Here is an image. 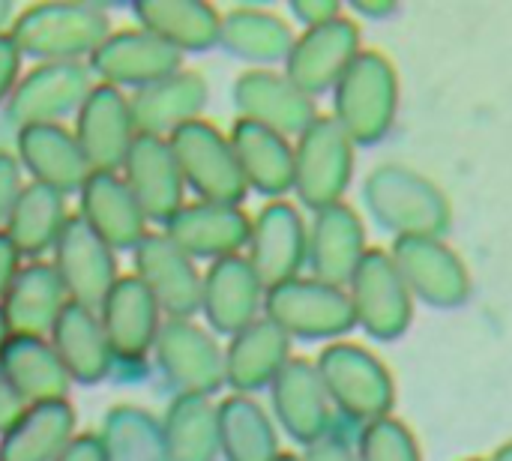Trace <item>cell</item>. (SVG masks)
I'll list each match as a JSON object with an SVG mask.
<instances>
[{
    "instance_id": "11",
    "label": "cell",
    "mask_w": 512,
    "mask_h": 461,
    "mask_svg": "<svg viewBox=\"0 0 512 461\" xmlns=\"http://www.w3.org/2000/svg\"><path fill=\"white\" fill-rule=\"evenodd\" d=\"M135 138L129 96L117 87L93 84L75 111V141L90 171H120Z\"/></svg>"
},
{
    "instance_id": "39",
    "label": "cell",
    "mask_w": 512,
    "mask_h": 461,
    "mask_svg": "<svg viewBox=\"0 0 512 461\" xmlns=\"http://www.w3.org/2000/svg\"><path fill=\"white\" fill-rule=\"evenodd\" d=\"M99 441L108 461H171L162 423L135 405H117L105 414Z\"/></svg>"
},
{
    "instance_id": "9",
    "label": "cell",
    "mask_w": 512,
    "mask_h": 461,
    "mask_svg": "<svg viewBox=\"0 0 512 461\" xmlns=\"http://www.w3.org/2000/svg\"><path fill=\"white\" fill-rule=\"evenodd\" d=\"M51 255V267L57 270L69 300L78 306L99 309L111 285L120 279L117 252L102 243L78 213L66 219Z\"/></svg>"
},
{
    "instance_id": "45",
    "label": "cell",
    "mask_w": 512,
    "mask_h": 461,
    "mask_svg": "<svg viewBox=\"0 0 512 461\" xmlns=\"http://www.w3.org/2000/svg\"><path fill=\"white\" fill-rule=\"evenodd\" d=\"M18 270H21V255H18V249L12 246V240L0 231V303H3V297H6V291L12 288Z\"/></svg>"
},
{
    "instance_id": "41",
    "label": "cell",
    "mask_w": 512,
    "mask_h": 461,
    "mask_svg": "<svg viewBox=\"0 0 512 461\" xmlns=\"http://www.w3.org/2000/svg\"><path fill=\"white\" fill-rule=\"evenodd\" d=\"M21 186L24 183H21V165H18V159L12 153L0 150V231H3V225L9 219V210H12Z\"/></svg>"
},
{
    "instance_id": "30",
    "label": "cell",
    "mask_w": 512,
    "mask_h": 461,
    "mask_svg": "<svg viewBox=\"0 0 512 461\" xmlns=\"http://www.w3.org/2000/svg\"><path fill=\"white\" fill-rule=\"evenodd\" d=\"M0 369L9 378V384L15 387V393L24 399V405L66 402L69 387H72V381L48 339L9 336V342L0 351Z\"/></svg>"
},
{
    "instance_id": "15",
    "label": "cell",
    "mask_w": 512,
    "mask_h": 461,
    "mask_svg": "<svg viewBox=\"0 0 512 461\" xmlns=\"http://www.w3.org/2000/svg\"><path fill=\"white\" fill-rule=\"evenodd\" d=\"M327 396L351 417H378L393 402L387 372L375 357L354 345H333L315 366Z\"/></svg>"
},
{
    "instance_id": "47",
    "label": "cell",
    "mask_w": 512,
    "mask_h": 461,
    "mask_svg": "<svg viewBox=\"0 0 512 461\" xmlns=\"http://www.w3.org/2000/svg\"><path fill=\"white\" fill-rule=\"evenodd\" d=\"M294 15H297L306 27H315V24H324V21L336 18V6H333V3L300 0V3H294Z\"/></svg>"
},
{
    "instance_id": "8",
    "label": "cell",
    "mask_w": 512,
    "mask_h": 461,
    "mask_svg": "<svg viewBox=\"0 0 512 461\" xmlns=\"http://www.w3.org/2000/svg\"><path fill=\"white\" fill-rule=\"evenodd\" d=\"M351 177V138L333 117H315L294 150V189L315 207H333Z\"/></svg>"
},
{
    "instance_id": "43",
    "label": "cell",
    "mask_w": 512,
    "mask_h": 461,
    "mask_svg": "<svg viewBox=\"0 0 512 461\" xmlns=\"http://www.w3.org/2000/svg\"><path fill=\"white\" fill-rule=\"evenodd\" d=\"M57 461H108L99 432H81L69 441V447L57 456Z\"/></svg>"
},
{
    "instance_id": "33",
    "label": "cell",
    "mask_w": 512,
    "mask_h": 461,
    "mask_svg": "<svg viewBox=\"0 0 512 461\" xmlns=\"http://www.w3.org/2000/svg\"><path fill=\"white\" fill-rule=\"evenodd\" d=\"M363 258V225L354 210L333 204L318 210L315 228L309 237V264L318 282L342 285L354 276Z\"/></svg>"
},
{
    "instance_id": "14",
    "label": "cell",
    "mask_w": 512,
    "mask_h": 461,
    "mask_svg": "<svg viewBox=\"0 0 512 461\" xmlns=\"http://www.w3.org/2000/svg\"><path fill=\"white\" fill-rule=\"evenodd\" d=\"M120 177L126 180L147 222L168 225L186 204V183L165 138L138 135L126 153Z\"/></svg>"
},
{
    "instance_id": "27",
    "label": "cell",
    "mask_w": 512,
    "mask_h": 461,
    "mask_svg": "<svg viewBox=\"0 0 512 461\" xmlns=\"http://www.w3.org/2000/svg\"><path fill=\"white\" fill-rule=\"evenodd\" d=\"M273 408L282 429L300 444H318L330 426L327 390L306 360H288L273 378Z\"/></svg>"
},
{
    "instance_id": "20",
    "label": "cell",
    "mask_w": 512,
    "mask_h": 461,
    "mask_svg": "<svg viewBox=\"0 0 512 461\" xmlns=\"http://www.w3.org/2000/svg\"><path fill=\"white\" fill-rule=\"evenodd\" d=\"M234 105L240 120L258 123L279 135L306 132L315 120V102L300 87L288 81V75L270 69H249L234 81Z\"/></svg>"
},
{
    "instance_id": "50",
    "label": "cell",
    "mask_w": 512,
    "mask_h": 461,
    "mask_svg": "<svg viewBox=\"0 0 512 461\" xmlns=\"http://www.w3.org/2000/svg\"><path fill=\"white\" fill-rule=\"evenodd\" d=\"M498 461H512V447H510V450H504V453L498 456Z\"/></svg>"
},
{
    "instance_id": "2",
    "label": "cell",
    "mask_w": 512,
    "mask_h": 461,
    "mask_svg": "<svg viewBox=\"0 0 512 461\" xmlns=\"http://www.w3.org/2000/svg\"><path fill=\"white\" fill-rule=\"evenodd\" d=\"M102 333L108 339L117 378H141L147 375V360L156 345V333L162 327V312L150 291L138 282L135 273L120 276L96 309Z\"/></svg>"
},
{
    "instance_id": "7",
    "label": "cell",
    "mask_w": 512,
    "mask_h": 461,
    "mask_svg": "<svg viewBox=\"0 0 512 461\" xmlns=\"http://www.w3.org/2000/svg\"><path fill=\"white\" fill-rule=\"evenodd\" d=\"M396 78L381 54H357L336 81V123L351 141H375L390 126Z\"/></svg>"
},
{
    "instance_id": "34",
    "label": "cell",
    "mask_w": 512,
    "mask_h": 461,
    "mask_svg": "<svg viewBox=\"0 0 512 461\" xmlns=\"http://www.w3.org/2000/svg\"><path fill=\"white\" fill-rule=\"evenodd\" d=\"M66 219V195L39 183H24L9 210L3 234L12 240L21 258L39 261V255L54 249Z\"/></svg>"
},
{
    "instance_id": "6",
    "label": "cell",
    "mask_w": 512,
    "mask_h": 461,
    "mask_svg": "<svg viewBox=\"0 0 512 461\" xmlns=\"http://www.w3.org/2000/svg\"><path fill=\"white\" fill-rule=\"evenodd\" d=\"M93 90V75L87 63H36L18 78L6 99V120L18 129L60 123L75 114L87 93Z\"/></svg>"
},
{
    "instance_id": "18",
    "label": "cell",
    "mask_w": 512,
    "mask_h": 461,
    "mask_svg": "<svg viewBox=\"0 0 512 461\" xmlns=\"http://www.w3.org/2000/svg\"><path fill=\"white\" fill-rule=\"evenodd\" d=\"M15 159L30 174V183L48 186L60 195L78 192L93 174L75 132L63 123L27 126L15 132Z\"/></svg>"
},
{
    "instance_id": "49",
    "label": "cell",
    "mask_w": 512,
    "mask_h": 461,
    "mask_svg": "<svg viewBox=\"0 0 512 461\" xmlns=\"http://www.w3.org/2000/svg\"><path fill=\"white\" fill-rule=\"evenodd\" d=\"M9 336H12V333H9V327H6V318H3V312H0V351H3V345L9 342Z\"/></svg>"
},
{
    "instance_id": "28",
    "label": "cell",
    "mask_w": 512,
    "mask_h": 461,
    "mask_svg": "<svg viewBox=\"0 0 512 461\" xmlns=\"http://www.w3.org/2000/svg\"><path fill=\"white\" fill-rule=\"evenodd\" d=\"M132 9L138 27L177 54L207 51L219 45L222 15L204 0H138Z\"/></svg>"
},
{
    "instance_id": "48",
    "label": "cell",
    "mask_w": 512,
    "mask_h": 461,
    "mask_svg": "<svg viewBox=\"0 0 512 461\" xmlns=\"http://www.w3.org/2000/svg\"><path fill=\"white\" fill-rule=\"evenodd\" d=\"M12 18H15V6H12L9 0H0V36H3V33H9Z\"/></svg>"
},
{
    "instance_id": "37",
    "label": "cell",
    "mask_w": 512,
    "mask_h": 461,
    "mask_svg": "<svg viewBox=\"0 0 512 461\" xmlns=\"http://www.w3.org/2000/svg\"><path fill=\"white\" fill-rule=\"evenodd\" d=\"M219 456L225 461H276L279 441L270 417L249 396H228L216 405Z\"/></svg>"
},
{
    "instance_id": "16",
    "label": "cell",
    "mask_w": 512,
    "mask_h": 461,
    "mask_svg": "<svg viewBox=\"0 0 512 461\" xmlns=\"http://www.w3.org/2000/svg\"><path fill=\"white\" fill-rule=\"evenodd\" d=\"M78 216L114 252H135L147 237V219L120 171H93L78 189Z\"/></svg>"
},
{
    "instance_id": "19",
    "label": "cell",
    "mask_w": 512,
    "mask_h": 461,
    "mask_svg": "<svg viewBox=\"0 0 512 461\" xmlns=\"http://www.w3.org/2000/svg\"><path fill=\"white\" fill-rule=\"evenodd\" d=\"M261 300L264 285L243 255L219 258L201 276V312L210 330L222 336H237L258 321Z\"/></svg>"
},
{
    "instance_id": "4",
    "label": "cell",
    "mask_w": 512,
    "mask_h": 461,
    "mask_svg": "<svg viewBox=\"0 0 512 461\" xmlns=\"http://www.w3.org/2000/svg\"><path fill=\"white\" fill-rule=\"evenodd\" d=\"M153 360L165 381L174 387V396H204L210 399L219 387H225V351L219 342L195 324L192 318H165Z\"/></svg>"
},
{
    "instance_id": "22",
    "label": "cell",
    "mask_w": 512,
    "mask_h": 461,
    "mask_svg": "<svg viewBox=\"0 0 512 461\" xmlns=\"http://www.w3.org/2000/svg\"><path fill=\"white\" fill-rule=\"evenodd\" d=\"M357 57V30L345 18L309 27L288 51V81L306 96L336 84Z\"/></svg>"
},
{
    "instance_id": "32",
    "label": "cell",
    "mask_w": 512,
    "mask_h": 461,
    "mask_svg": "<svg viewBox=\"0 0 512 461\" xmlns=\"http://www.w3.org/2000/svg\"><path fill=\"white\" fill-rule=\"evenodd\" d=\"M75 408L66 402L27 405L0 435V461H57L75 438Z\"/></svg>"
},
{
    "instance_id": "40",
    "label": "cell",
    "mask_w": 512,
    "mask_h": 461,
    "mask_svg": "<svg viewBox=\"0 0 512 461\" xmlns=\"http://www.w3.org/2000/svg\"><path fill=\"white\" fill-rule=\"evenodd\" d=\"M363 461H420V456L402 423L378 420L363 435Z\"/></svg>"
},
{
    "instance_id": "35",
    "label": "cell",
    "mask_w": 512,
    "mask_h": 461,
    "mask_svg": "<svg viewBox=\"0 0 512 461\" xmlns=\"http://www.w3.org/2000/svg\"><path fill=\"white\" fill-rule=\"evenodd\" d=\"M396 258L408 276V282L432 303L450 306L468 294V276L462 264L429 237H402L396 246Z\"/></svg>"
},
{
    "instance_id": "23",
    "label": "cell",
    "mask_w": 512,
    "mask_h": 461,
    "mask_svg": "<svg viewBox=\"0 0 512 461\" xmlns=\"http://www.w3.org/2000/svg\"><path fill=\"white\" fill-rule=\"evenodd\" d=\"M207 105V81L201 72L180 69L129 96V111L138 135L168 138L180 126L198 120Z\"/></svg>"
},
{
    "instance_id": "51",
    "label": "cell",
    "mask_w": 512,
    "mask_h": 461,
    "mask_svg": "<svg viewBox=\"0 0 512 461\" xmlns=\"http://www.w3.org/2000/svg\"><path fill=\"white\" fill-rule=\"evenodd\" d=\"M276 461H300V459H297V456H279Z\"/></svg>"
},
{
    "instance_id": "25",
    "label": "cell",
    "mask_w": 512,
    "mask_h": 461,
    "mask_svg": "<svg viewBox=\"0 0 512 461\" xmlns=\"http://www.w3.org/2000/svg\"><path fill=\"white\" fill-rule=\"evenodd\" d=\"M351 282H354L351 306L354 315L366 324V330L375 333L378 339L399 336L408 324L411 306L396 264H390L381 252H369L360 258Z\"/></svg>"
},
{
    "instance_id": "13",
    "label": "cell",
    "mask_w": 512,
    "mask_h": 461,
    "mask_svg": "<svg viewBox=\"0 0 512 461\" xmlns=\"http://www.w3.org/2000/svg\"><path fill=\"white\" fill-rule=\"evenodd\" d=\"M135 276L168 318L201 312V273L195 261L165 234H147L135 246Z\"/></svg>"
},
{
    "instance_id": "5",
    "label": "cell",
    "mask_w": 512,
    "mask_h": 461,
    "mask_svg": "<svg viewBox=\"0 0 512 461\" xmlns=\"http://www.w3.org/2000/svg\"><path fill=\"white\" fill-rule=\"evenodd\" d=\"M267 321H273L288 339H324L351 330L354 306L336 285L318 279H291L264 294Z\"/></svg>"
},
{
    "instance_id": "44",
    "label": "cell",
    "mask_w": 512,
    "mask_h": 461,
    "mask_svg": "<svg viewBox=\"0 0 512 461\" xmlns=\"http://www.w3.org/2000/svg\"><path fill=\"white\" fill-rule=\"evenodd\" d=\"M24 399L15 393V387L9 384V378L3 375V369H0V435L24 414Z\"/></svg>"
},
{
    "instance_id": "24",
    "label": "cell",
    "mask_w": 512,
    "mask_h": 461,
    "mask_svg": "<svg viewBox=\"0 0 512 461\" xmlns=\"http://www.w3.org/2000/svg\"><path fill=\"white\" fill-rule=\"evenodd\" d=\"M66 306H69V294L51 261H30L21 264L12 288L0 303V312L12 336L48 339Z\"/></svg>"
},
{
    "instance_id": "46",
    "label": "cell",
    "mask_w": 512,
    "mask_h": 461,
    "mask_svg": "<svg viewBox=\"0 0 512 461\" xmlns=\"http://www.w3.org/2000/svg\"><path fill=\"white\" fill-rule=\"evenodd\" d=\"M303 461H357L351 456V450L336 441V438H321L318 444L309 447V456Z\"/></svg>"
},
{
    "instance_id": "42",
    "label": "cell",
    "mask_w": 512,
    "mask_h": 461,
    "mask_svg": "<svg viewBox=\"0 0 512 461\" xmlns=\"http://www.w3.org/2000/svg\"><path fill=\"white\" fill-rule=\"evenodd\" d=\"M18 72H21V51L12 42L9 33L0 36V105L9 99V93L18 84Z\"/></svg>"
},
{
    "instance_id": "26",
    "label": "cell",
    "mask_w": 512,
    "mask_h": 461,
    "mask_svg": "<svg viewBox=\"0 0 512 461\" xmlns=\"http://www.w3.org/2000/svg\"><path fill=\"white\" fill-rule=\"evenodd\" d=\"M48 342L57 351L72 384L93 387V384H102L114 372V357H111L96 309H87L69 300Z\"/></svg>"
},
{
    "instance_id": "10",
    "label": "cell",
    "mask_w": 512,
    "mask_h": 461,
    "mask_svg": "<svg viewBox=\"0 0 512 461\" xmlns=\"http://www.w3.org/2000/svg\"><path fill=\"white\" fill-rule=\"evenodd\" d=\"M90 75L108 87H147L159 78H168L183 69V54L159 42L141 27L111 30L99 48L87 57Z\"/></svg>"
},
{
    "instance_id": "1",
    "label": "cell",
    "mask_w": 512,
    "mask_h": 461,
    "mask_svg": "<svg viewBox=\"0 0 512 461\" xmlns=\"http://www.w3.org/2000/svg\"><path fill=\"white\" fill-rule=\"evenodd\" d=\"M111 33V21L102 6L93 3H33L24 6L9 27L21 57L39 63H81Z\"/></svg>"
},
{
    "instance_id": "21",
    "label": "cell",
    "mask_w": 512,
    "mask_h": 461,
    "mask_svg": "<svg viewBox=\"0 0 512 461\" xmlns=\"http://www.w3.org/2000/svg\"><path fill=\"white\" fill-rule=\"evenodd\" d=\"M366 198L381 222L399 231H411L408 237H420L447 225V201L438 195V189L408 171H378L366 183Z\"/></svg>"
},
{
    "instance_id": "17",
    "label": "cell",
    "mask_w": 512,
    "mask_h": 461,
    "mask_svg": "<svg viewBox=\"0 0 512 461\" xmlns=\"http://www.w3.org/2000/svg\"><path fill=\"white\" fill-rule=\"evenodd\" d=\"M252 222L234 204H213V201H192L183 204L174 219L165 225V237L183 249L192 261L198 258H231L249 243Z\"/></svg>"
},
{
    "instance_id": "3",
    "label": "cell",
    "mask_w": 512,
    "mask_h": 461,
    "mask_svg": "<svg viewBox=\"0 0 512 461\" xmlns=\"http://www.w3.org/2000/svg\"><path fill=\"white\" fill-rule=\"evenodd\" d=\"M165 141L174 153L186 189H192L198 201L240 207L249 189L234 159L228 135H222L213 123L198 117L180 126L177 132H171Z\"/></svg>"
},
{
    "instance_id": "38",
    "label": "cell",
    "mask_w": 512,
    "mask_h": 461,
    "mask_svg": "<svg viewBox=\"0 0 512 461\" xmlns=\"http://www.w3.org/2000/svg\"><path fill=\"white\" fill-rule=\"evenodd\" d=\"M219 45L243 60L270 63L288 57L294 39L282 18L261 9H231L219 24Z\"/></svg>"
},
{
    "instance_id": "31",
    "label": "cell",
    "mask_w": 512,
    "mask_h": 461,
    "mask_svg": "<svg viewBox=\"0 0 512 461\" xmlns=\"http://www.w3.org/2000/svg\"><path fill=\"white\" fill-rule=\"evenodd\" d=\"M228 141L246 189L261 195H282L294 186V147L285 141V135L249 120H237Z\"/></svg>"
},
{
    "instance_id": "29",
    "label": "cell",
    "mask_w": 512,
    "mask_h": 461,
    "mask_svg": "<svg viewBox=\"0 0 512 461\" xmlns=\"http://www.w3.org/2000/svg\"><path fill=\"white\" fill-rule=\"evenodd\" d=\"M288 351L291 342L273 321L267 318L252 321L246 330L231 336L225 348V384L234 387L237 396L273 384V378L291 360Z\"/></svg>"
},
{
    "instance_id": "12",
    "label": "cell",
    "mask_w": 512,
    "mask_h": 461,
    "mask_svg": "<svg viewBox=\"0 0 512 461\" xmlns=\"http://www.w3.org/2000/svg\"><path fill=\"white\" fill-rule=\"evenodd\" d=\"M246 246H249L246 261L252 264L258 282L264 285V294L276 285L297 279V273L309 255V237H306L303 216L297 213V207H291L285 201L267 204L258 213V219L252 222Z\"/></svg>"
},
{
    "instance_id": "36",
    "label": "cell",
    "mask_w": 512,
    "mask_h": 461,
    "mask_svg": "<svg viewBox=\"0 0 512 461\" xmlns=\"http://www.w3.org/2000/svg\"><path fill=\"white\" fill-rule=\"evenodd\" d=\"M159 423L171 461L219 459V417L210 399L174 396Z\"/></svg>"
}]
</instances>
